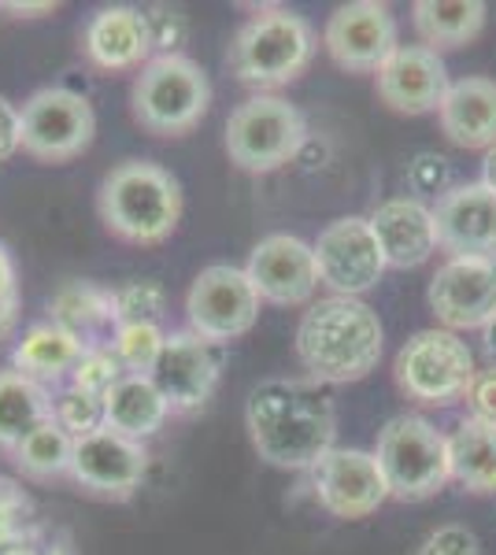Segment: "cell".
<instances>
[{
  "instance_id": "cell-1",
  "label": "cell",
  "mask_w": 496,
  "mask_h": 555,
  "mask_svg": "<svg viewBox=\"0 0 496 555\" xmlns=\"http://www.w3.org/2000/svg\"><path fill=\"white\" fill-rule=\"evenodd\" d=\"M245 429L270 467L311 470L338 441V408L319 382L267 378L249 392Z\"/></svg>"
},
{
  "instance_id": "cell-2",
  "label": "cell",
  "mask_w": 496,
  "mask_h": 555,
  "mask_svg": "<svg viewBox=\"0 0 496 555\" xmlns=\"http://www.w3.org/2000/svg\"><path fill=\"white\" fill-rule=\"evenodd\" d=\"M382 319L356 297L315 300L296 326V360L319 385L364 382L382 360Z\"/></svg>"
},
{
  "instance_id": "cell-3",
  "label": "cell",
  "mask_w": 496,
  "mask_h": 555,
  "mask_svg": "<svg viewBox=\"0 0 496 555\" xmlns=\"http://www.w3.org/2000/svg\"><path fill=\"white\" fill-rule=\"evenodd\" d=\"M101 222L130 245H160L182 219V185L149 159H126L112 167L97 193Z\"/></svg>"
},
{
  "instance_id": "cell-4",
  "label": "cell",
  "mask_w": 496,
  "mask_h": 555,
  "mask_svg": "<svg viewBox=\"0 0 496 555\" xmlns=\"http://www.w3.org/2000/svg\"><path fill=\"white\" fill-rule=\"evenodd\" d=\"M315 56V30L304 15L285 8H267L233 34L230 70L245 86L275 89L304 75Z\"/></svg>"
},
{
  "instance_id": "cell-5",
  "label": "cell",
  "mask_w": 496,
  "mask_h": 555,
  "mask_svg": "<svg viewBox=\"0 0 496 555\" xmlns=\"http://www.w3.org/2000/svg\"><path fill=\"white\" fill-rule=\"evenodd\" d=\"M133 119L156 138H182L212 107V86L196 60L186 52L152 56L130 89Z\"/></svg>"
},
{
  "instance_id": "cell-6",
  "label": "cell",
  "mask_w": 496,
  "mask_h": 555,
  "mask_svg": "<svg viewBox=\"0 0 496 555\" xmlns=\"http://www.w3.org/2000/svg\"><path fill=\"white\" fill-rule=\"evenodd\" d=\"M374 460L385 474L390 496L430 500L453 481L448 470V437L422 415H396L382 426Z\"/></svg>"
},
{
  "instance_id": "cell-7",
  "label": "cell",
  "mask_w": 496,
  "mask_h": 555,
  "mask_svg": "<svg viewBox=\"0 0 496 555\" xmlns=\"http://www.w3.org/2000/svg\"><path fill=\"white\" fill-rule=\"evenodd\" d=\"M308 122L285 96L256 93L238 104L227 119V156L241 171L267 175L301 156Z\"/></svg>"
},
{
  "instance_id": "cell-8",
  "label": "cell",
  "mask_w": 496,
  "mask_h": 555,
  "mask_svg": "<svg viewBox=\"0 0 496 555\" xmlns=\"http://www.w3.org/2000/svg\"><path fill=\"white\" fill-rule=\"evenodd\" d=\"M474 374V352L463 337L445 326L411 334L393 363V378L404 397L430 408H448L459 397H467Z\"/></svg>"
},
{
  "instance_id": "cell-9",
  "label": "cell",
  "mask_w": 496,
  "mask_h": 555,
  "mask_svg": "<svg viewBox=\"0 0 496 555\" xmlns=\"http://www.w3.org/2000/svg\"><path fill=\"white\" fill-rule=\"evenodd\" d=\"M259 293L249 282L245 267L212 263L193 278L186 293L189 334L207 345H230L245 337L259 319Z\"/></svg>"
},
{
  "instance_id": "cell-10",
  "label": "cell",
  "mask_w": 496,
  "mask_h": 555,
  "mask_svg": "<svg viewBox=\"0 0 496 555\" xmlns=\"http://www.w3.org/2000/svg\"><path fill=\"white\" fill-rule=\"evenodd\" d=\"M23 112V152L41 164H67L93 145L97 115L82 93L63 86H44L26 96Z\"/></svg>"
},
{
  "instance_id": "cell-11",
  "label": "cell",
  "mask_w": 496,
  "mask_h": 555,
  "mask_svg": "<svg viewBox=\"0 0 496 555\" xmlns=\"http://www.w3.org/2000/svg\"><path fill=\"white\" fill-rule=\"evenodd\" d=\"M315 263H319V282L333 289V297H356L371 293L385 274V256L374 237L371 219L364 215H345L333 219L319 237H315Z\"/></svg>"
},
{
  "instance_id": "cell-12",
  "label": "cell",
  "mask_w": 496,
  "mask_h": 555,
  "mask_svg": "<svg viewBox=\"0 0 496 555\" xmlns=\"http://www.w3.org/2000/svg\"><path fill=\"white\" fill-rule=\"evenodd\" d=\"M322 44H327L330 60L341 70L367 75V70H378L400 49V30H396L390 4L352 0V4H341L330 15L327 30H322Z\"/></svg>"
},
{
  "instance_id": "cell-13",
  "label": "cell",
  "mask_w": 496,
  "mask_h": 555,
  "mask_svg": "<svg viewBox=\"0 0 496 555\" xmlns=\"http://www.w3.org/2000/svg\"><path fill=\"white\" fill-rule=\"evenodd\" d=\"M308 474L315 500L333 518H367L390 500V486H385V474L378 467L374 452L333 444Z\"/></svg>"
},
{
  "instance_id": "cell-14",
  "label": "cell",
  "mask_w": 496,
  "mask_h": 555,
  "mask_svg": "<svg viewBox=\"0 0 496 555\" xmlns=\"http://www.w3.org/2000/svg\"><path fill=\"white\" fill-rule=\"evenodd\" d=\"M249 282L256 285L259 300L278 304V308H301L311 304L319 289V263L315 248L296 234H270L249 253L245 263Z\"/></svg>"
},
{
  "instance_id": "cell-15",
  "label": "cell",
  "mask_w": 496,
  "mask_h": 555,
  "mask_svg": "<svg viewBox=\"0 0 496 555\" xmlns=\"http://www.w3.org/2000/svg\"><path fill=\"white\" fill-rule=\"evenodd\" d=\"M430 311L445 330H482L496 315V259H445L430 278Z\"/></svg>"
},
{
  "instance_id": "cell-16",
  "label": "cell",
  "mask_w": 496,
  "mask_h": 555,
  "mask_svg": "<svg viewBox=\"0 0 496 555\" xmlns=\"http://www.w3.org/2000/svg\"><path fill=\"white\" fill-rule=\"evenodd\" d=\"M149 378L164 392L170 415H189L212 400L215 385H219V356L196 334L175 330V334H167L164 352H160Z\"/></svg>"
},
{
  "instance_id": "cell-17",
  "label": "cell",
  "mask_w": 496,
  "mask_h": 555,
  "mask_svg": "<svg viewBox=\"0 0 496 555\" xmlns=\"http://www.w3.org/2000/svg\"><path fill=\"white\" fill-rule=\"evenodd\" d=\"M145 470H149L145 444L130 441V437L115 434V429H107V426L75 441L71 478L86 492L123 500L145 481Z\"/></svg>"
},
{
  "instance_id": "cell-18",
  "label": "cell",
  "mask_w": 496,
  "mask_h": 555,
  "mask_svg": "<svg viewBox=\"0 0 496 555\" xmlns=\"http://www.w3.org/2000/svg\"><path fill=\"white\" fill-rule=\"evenodd\" d=\"M448 67L427 44H400L382 67L374 70V89L396 115H427L437 112L448 93Z\"/></svg>"
},
{
  "instance_id": "cell-19",
  "label": "cell",
  "mask_w": 496,
  "mask_h": 555,
  "mask_svg": "<svg viewBox=\"0 0 496 555\" xmlns=\"http://www.w3.org/2000/svg\"><path fill=\"white\" fill-rule=\"evenodd\" d=\"M434 222L448 259H496V193L482 182L453 185L437 196Z\"/></svg>"
},
{
  "instance_id": "cell-20",
  "label": "cell",
  "mask_w": 496,
  "mask_h": 555,
  "mask_svg": "<svg viewBox=\"0 0 496 555\" xmlns=\"http://www.w3.org/2000/svg\"><path fill=\"white\" fill-rule=\"evenodd\" d=\"M374 237L382 245V256L390 267H422L437 253V222L434 208L422 204L419 196H393V201L378 204L371 215Z\"/></svg>"
},
{
  "instance_id": "cell-21",
  "label": "cell",
  "mask_w": 496,
  "mask_h": 555,
  "mask_svg": "<svg viewBox=\"0 0 496 555\" xmlns=\"http://www.w3.org/2000/svg\"><path fill=\"white\" fill-rule=\"evenodd\" d=\"M441 133L456 149H485L496 145V82L482 75H467L448 86L445 101L437 107Z\"/></svg>"
},
{
  "instance_id": "cell-22",
  "label": "cell",
  "mask_w": 496,
  "mask_h": 555,
  "mask_svg": "<svg viewBox=\"0 0 496 555\" xmlns=\"http://www.w3.org/2000/svg\"><path fill=\"white\" fill-rule=\"evenodd\" d=\"M82 44H86V56L101 70H130L138 64H149V52H152L141 8L130 4L101 8L89 20Z\"/></svg>"
},
{
  "instance_id": "cell-23",
  "label": "cell",
  "mask_w": 496,
  "mask_h": 555,
  "mask_svg": "<svg viewBox=\"0 0 496 555\" xmlns=\"http://www.w3.org/2000/svg\"><path fill=\"white\" fill-rule=\"evenodd\" d=\"M170 415L164 392L149 374H123L112 389L104 392V426L115 434L130 437V441H145L160 434Z\"/></svg>"
},
{
  "instance_id": "cell-24",
  "label": "cell",
  "mask_w": 496,
  "mask_h": 555,
  "mask_svg": "<svg viewBox=\"0 0 496 555\" xmlns=\"http://www.w3.org/2000/svg\"><path fill=\"white\" fill-rule=\"evenodd\" d=\"M52 322L63 326L67 334H75L89 352L93 348H107L101 334L119 330V293H107L93 282H71L63 285L52 300Z\"/></svg>"
},
{
  "instance_id": "cell-25",
  "label": "cell",
  "mask_w": 496,
  "mask_h": 555,
  "mask_svg": "<svg viewBox=\"0 0 496 555\" xmlns=\"http://www.w3.org/2000/svg\"><path fill=\"white\" fill-rule=\"evenodd\" d=\"M448 470L474 496H496V423L467 415L448 434Z\"/></svg>"
},
{
  "instance_id": "cell-26",
  "label": "cell",
  "mask_w": 496,
  "mask_h": 555,
  "mask_svg": "<svg viewBox=\"0 0 496 555\" xmlns=\"http://www.w3.org/2000/svg\"><path fill=\"white\" fill-rule=\"evenodd\" d=\"M49 418L52 392L38 378L20 371H0V449L15 452Z\"/></svg>"
},
{
  "instance_id": "cell-27",
  "label": "cell",
  "mask_w": 496,
  "mask_h": 555,
  "mask_svg": "<svg viewBox=\"0 0 496 555\" xmlns=\"http://www.w3.org/2000/svg\"><path fill=\"white\" fill-rule=\"evenodd\" d=\"M89 348L78 341L75 334H67L56 322H38L23 334V341L12 348V371L30 374V378H63L75 374V366L82 363Z\"/></svg>"
},
{
  "instance_id": "cell-28",
  "label": "cell",
  "mask_w": 496,
  "mask_h": 555,
  "mask_svg": "<svg viewBox=\"0 0 496 555\" xmlns=\"http://www.w3.org/2000/svg\"><path fill=\"white\" fill-rule=\"evenodd\" d=\"M411 23L427 49H463L485 26L482 0H419L411 8Z\"/></svg>"
},
{
  "instance_id": "cell-29",
  "label": "cell",
  "mask_w": 496,
  "mask_h": 555,
  "mask_svg": "<svg viewBox=\"0 0 496 555\" xmlns=\"http://www.w3.org/2000/svg\"><path fill=\"white\" fill-rule=\"evenodd\" d=\"M12 460L30 478H63V474H71V460H75V437L56 418H49L12 452Z\"/></svg>"
},
{
  "instance_id": "cell-30",
  "label": "cell",
  "mask_w": 496,
  "mask_h": 555,
  "mask_svg": "<svg viewBox=\"0 0 496 555\" xmlns=\"http://www.w3.org/2000/svg\"><path fill=\"white\" fill-rule=\"evenodd\" d=\"M167 334L152 322H123L112 337V352L126 374H152Z\"/></svg>"
},
{
  "instance_id": "cell-31",
  "label": "cell",
  "mask_w": 496,
  "mask_h": 555,
  "mask_svg": "<svg viewBox=\"0 0 496 555\" xmlns=\"http://www.w3.org/2000/svg\"><path fill=\"white\" fill-rule=\"evenodd\" d=\"M52 418H56L75 441L78 437H89V434H97V429H104V397H93V392L67 385L60 397H52Z\"/></svg>"
},
{
  "instance_id": "cell-32",
  "label": "cell",
  "mask_w": 496,
  "mask_h": 555,
  "mask_svg": "<svg viewBox=\"0 0 496 555\" xmlns=\"http://www.w3.org/2000/svg\"><path fill=\"white\" fill-rule=\"evenodd\" d=\"M164 285L160 282H130L126 289H119V326L123 322H152L160 326L164 319Z\"/></svg>"
},
{
  "instance_id": "cell-33",
  "label": "cell",
  "mask_w": 496,
  "mask_h": 555,
  "mask_svg": "<svg viewBox=\"0 0 496 555\" xmlns=\"http://www.w3.org/2000/svg\"><path fill=\"white\" fill-rule=\"evenodd\" d=\"M123 366L119 360H115L112 348H93V352L82 356V363L75 366V374H71V385L75 389H86L93 392V397H104L107 389H112L115 382L123 378Z\"/></svg>"
},
{
  "instance_id": "cell-34",
  "label": "cell",
  "mask_w": 496,
  "mask_h": 555,
  "mask_svg": "<svg viewBox=\"0 0 496 555\" xmlns=\"http://www.w3.org/2000/svg\"><path fill=\"white\" fill-rule=\"evenodd\" d=\"M141 20H145L152 52H160V56H170V52H178V44L186 41V15L175 12V8L149 4V8H141Z\"/></svg>"
},
{
  "instance_id": "cell-35",
  "label": "cell",
  "mask_w": 496,
  "mask_h": 555,
  "mask_svg": "<svg viewBox=\"0 0 496 555\" xmlns=\"http://www.w3.org/2000/svg\"><path fill=\"white\" fill-rule=\"evenodd\" d=\"M415 555H482V541L467 526H441L415 548Z\"/></svg>"
},
{
  "instance_id": "cell-36",
  "label": "cell",
  "mask_w": 496,
  "mask_h": 555,
  "mask_svg": "<svg viewBox=\"0 0 496 555\" xmlns=\"http://www.w3.org/2000/svg\"><path fill=\"white\" fill-rule=\"evenodd\" d=\"M20 322V278L8 245H0V337H8Z\"/></svg>"
},
{
  "instance_id": "cell-37",
  "label": "cell",
  "mask_w": 496,
  "mask_h": 555,
  "mask_svg": "<svg viewBox=\"0 0 496 555\" xmlns=\"http://www.w3.org/2000/svg\"><path fill=\"white\" fill-rule=\"evenodd\" d=\"M411 185L419 193H437V196H445L448 190H453V167H448V159H441V156H430V152H422L419 159L411 164Z\"/></svg>"
},
{
  "instance_id": "cell-38",
  "label": "cell",
  "mask_w": 496,
  "mask_h": 555,
  "mask_svg": "<svg viewBox=\"0 0 496 555\" xmlns=\"http://www.w3.org/2000/svg\"><path fill=\"white\" fill-rule=\"evenodd\" d=\"M467 404H471V415L496 423V366L474 374L471 389H467Z\"/></svg>"
},
{
  "instance_id": "cell-39",
  "label": "cell",
  "mask_w": 496,
  "mask_h": 555,
  "mask_svg": "<svg viewBox=\"0 0 496 555\" xmlns=\"http://www.w3.org/2000/svg\"><path fill=\"white\" fill-rule=\"evenodd\" d=\"M23 149V112L8 96H0V164Z\"/></svg>"
},
{
  "instance_id": "cell-40",
  "label": "cell",
  "mask_w": 496,
  "mask_h": 555,
  "mask_svg": "<svg viewBox=\"0 0 496 555\" xmlns=\"http://www.w3.org/2000/svg\"><path fill=\"white\" fill-rule=\"evenodd\" d=\"M482 352H485V360H489V366H496V315L482 326Z\"/></svg>"
},
{
  "instance_id": "cell-41",
  "label": "cell",
  "mask_w": 496,
  "mask_h": 555,
  "mask_svg": "<svg viewBox=\"0 0 496 555\" xmlns=\"http://www.w3.org/2000/svg\"><path fill=\"white\" fill-rule=\"evenodd\" d=\"M478 182L485 185V190H493L496 193V145L485 152V159H482V178Z\"/></svg>"
},
{
  "instance_id": "cell-42",
  "label": "cell",
  "mask_w": 496,
  "mask_h": 555,
  "mask_svg": "<svg viewBox=\"0 0 496 555\" xmlns=\"http://www.w3.org/2000/svg\"><path fill=\"white\" fill-rule=\"evenodd\" d=\"M12 12H52V4H12Z\"/></svg>"
}]
</instances>
